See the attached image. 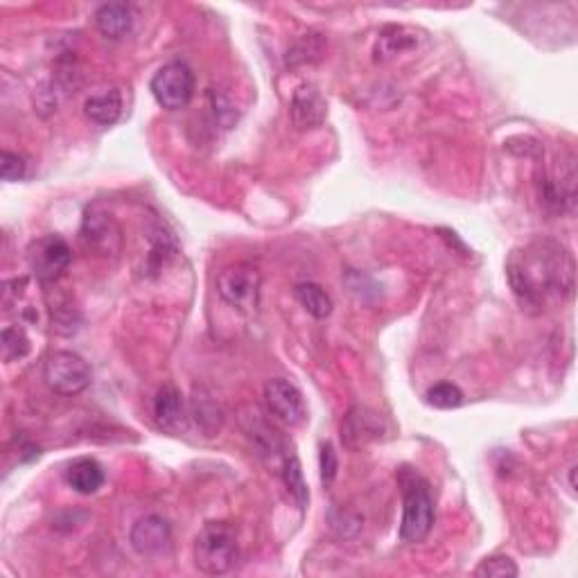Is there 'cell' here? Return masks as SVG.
<instances>
[{
	"label": "cell",
	"mask_w": 578,
	"mask_h": 578,
	"mask_svg": "<svg viewBox=\"0 0 578 578\" xmlns=\"http://www.w3.org/2000/svg\"><path fill=\"white\" fill-rule=\"evenodd\" d=\"M506 274L522 310L542 312L551 299L563 301L574 292V260L549 240L513 251Z\"/></svg>",
	"instance_id": "1"
},
{
	"label": "cell",
	"mask_w": 578,
	"mask_h": 578,
	"mask_svg": "<svg viewBox=\"0 0 578 578\" xmlns=\"http://www.w3.org/2000/svg\"><path fill=\"white\" fill-rule=\"evenodd\" d=\"M402 499H405V509H402L400 522V540L409 545L423 542L429 531L434 527V499L429 493V484L418 475V472L402 470L400 472Z\"/></svg>",
	"instance_id": "2"
},
{
	"label": "cell",
	"mask_w": 578,
	"mask_h": 578,
	"mask_svg": "<svg viewBox=\"0 0 578 578\" xmlns=\"http://www.w3.org/2000/svg\"><path fill=\"white\" fill-rule=\"evenodd\" d=\"M238 538L229 522H208L195 538V565L208 576H222L238 563Z\"/></svg>",
	"instance_id": "3"
},
{
	"label": "cell",
	"mask_w": 578,
	"mask_h": 578,
	"mask_svg": "<svg viewBox=\"0 0 578 578\" xmlns=\"http://www.w3.org/2000/svg\"><path fill=\"white\" fill-rule=\"evenodd\" d=\"M43 380L59 396H77L91 382V369L86 359L70 350H55L43 364Z\"/></svg>",
	"instance_id": "4"
},
{
	"label": "cell",
	"mask_w": 578,
	"mask_h": 578,
	"mask_svg": "<svg viewBox=\"0 0 578 578\" xmlns=\"http://www.w3.org/2000/svg\"><path fill=\"white\" fill-rule=\"evenodd\" d=\"M80 242L89 251V256L93 253V256L109 258L120 253L122 231L104 204H93L86 208L80 229Z\"/></svg>",
	"instance_id": "5"
},
{
	"label": "cell",
	"mask_w": 578,
	"mask_h": 578,
	"mask_svg": "<svg viewBox=\"0 0 578 578\" xmlns=\"http://www.w3.org/2000/svg\"><path fill=\"white\" fill-rule=\"evenodd\" d=\"M260 274L251 265H231L217 276V294L226 305L238 312H256L260 305Z\"/></svg>",
	"instance_id": "6"
},
{
	"label": "cell",
	"mask_w": 578,
	"mask_h": 578,
	"mask_svg": "<svg viewBox=\"0 0 578 578\" xmlns=\"http://www.w3.org/2000/svg\"><path fill=\"white\" fill-rule=\"evenodd\" d=\"M152 95L154 100L168 111H179L188 107V102L195 95V75L188 64L183 61H170L161 66L152 77Z\"/></svg>",
	"instance_id": "7"
},
{
	"label": "cell",
	"mask_w": 578,
	"mask_h": 578,
	"mask_svg": "<svg viewBox=\"0 0 578 578\" xmlns=\"http://www.w3.org/2000/svg\"><path fill=\"white\" fill-rule=\"evenodd\" d=\"M28 262L32 274L41 283H57L73 262V251L59 235H46V238H39L30 244Z\"/></svg>",
	"instance_id": "8"
},
{
	"label": "cell",
	"mask_w": 578,
	"mask_h": 578,
	"mask_svg": "<svg viewBox=\"0 0 578 578\" xmlns=\"http://www.w3.org/2000/svg\"><path fill=\"white\" fill-rule=\"evenodd\" d=\"M265 402H267L269 414L289 427L301 425L305 416H308V409H305L301 391L296 389L292 382H287L283 378L269 380L265 384Z\"/></svg>",
	"instance_id": "9"
},
{
	"label": "cell",
	"mask_w": 578,
	"mask_h": 578,
	"mask_svg": "<svg viewBox=\"0 0 578 578\" xmlns=\"http://www.w3.org/2000/svg\"><path fill=\"white\" fill-rule=\"evenodd\" d=\"M384 434H387V425H384L382 416L366 407H353L341 423V441L348 450L355 452L373 441H380Z\"/></svg>",
	"instance_id": "10"
},
{
	"label": "cell",
	"mask_w": 578,
	"mask_h": 578,
	"mask_svg": "<svg viewBox=\"0 0 578 578\" xmlns=\"http://www.w3.org/2000/svg\"><path fill=\"white\" fill-rule=\"evenodd\" d=\"M131 547L136 549V554L145 558H156L165 554L172 545V529L168 520H163L161 515H145L140 518L129 533Z\"/></svg>",
	"instance_id": "11"
},
{
	"label": "cell",
	"mask_w": 578,
	"mask_h": 578,
	"mask_svg": "<svg viewBox=\"0 0 578 578\" xmlns=\"http://www.w3.org/2000/svg\"><path fill=\"white\" fill-rule=\"evenodd\" d=\"M247 411L249 414L242 416V427L251 439L253 448H256L262 457H271V459L280 457V461H283L289 448H287V443L283 441V436H280L278 429L271 427L267 420L262 418V414L256 407H249Z\"/></svg>",
	"instance_id": "12"
},
{
	"label": "cell",
	"mask_w": 578,
	"mask_h": 578,
	"mask_svg": "<svg viewBox=\"0 0 578 578\" xmlns=\"http://www.w3.org/2000/svg\"><path fill=\"white\" fill-rule=\"evenodd\" d=\"M289 113H292V122L296 125V129H314L326 120L328 107L323 95L314 89L312 84H303L292 95Z\"/></svg>",
	"instance_id": "13"
},
{
	"label": "cell",
	"mask_w": 578,
	"mask_h": 578,
	"mask_svg": "<svg viewBox=\"0 0 578 578\" xmlns=\"http://www.w3.org/2000/svg\"><path fill=\"white\" fill-rule=\"evenodd\" d=\"M154 418L156 425L165 432H181L188 423V411L183 405L181 391L174 384H163L154 398Z\"/></svg>",
	"instance_id": "14"
},
{
	"label": "cell",
	"mask_w": 578,
	"mask_h": 578,
	"mask_svg": "<svg viewBox=\"0 0 578 578\" xmlns=\"http://www.w3.org/2000/svg\"><path fill=\"white\" fill-rule=\"evenodd\" d=\"M190 416L206 439H213L224 427V411L220 402L213 398V393L206 389H195L190 398Z\"/></svg>",
	"instance_id": "15"
},
{
	"label": "cell",
	"mask_w": 578,
	"mask_h": 578,
	"mask_svg": "<svg viewBox=\"0 0 578 578\" xmlns=\"http://www.w3.org/2000/svg\"><path fill=\"white\" fill-rule=\"evenodd\" d=\"M418 46V34L416 30L407 28V25H389L380 32L378 41H375V61H391L405 52L414 50Z\"/></svg>",
	"instance_id": "16"
},
{
	"label": "cell",
	"mask_w": 578,
	"mask_h": 578,
	"mask_svg": "<svg viewBox=\"0 0 578 578\" xmlns=\"http://www.w3.org/2000/svg\"><path fill=\"white\" fill-rule=\"evenodd\" d=\"M95 25L107 39L118 41L122 37H127L134 28V12L125 3H109L102 5L98 12H95Z\"/></svg>",
	"instance_id": "17"
},
{
	"label": "cell",
	"mask_w": 578,
	"mask_h": 578,
	"mask_svg": "<svg viewBox=\"0 0 578 578\" xmlns=\"http://www.w3.org/2000/svg\"><path fill=\"white\" fill-rule=\"evenodd\" d=\"M68 486L80 495H93L98 493L104 484V470L95 459L82 457L70 463L66 470Z\"/></svg>",
	"instance_id": "18"
},
{
	"label": "cell",
	"mask_w": 578,
	"mask_h": 578,
	"mask_svg": "<svg viewBox=\"0 0 578 578\" xmlns=\"http://www.w3.org/2000/svg\"><path fill=\"white\" fill-rule=\"evenodd\" d=\"M84 113L86 118L95 122V125L102 127L116 125L122 116V95L118 91H104L98 95H91V98L84 102Z\"/></svg>",
	"instance_id": "19"
},
{
	"label": "cell",
	"mask_w": 578,
	"mask_h": 578,
	"mask_svg": "<svg viewBox=\"0 0 578 578\" xmlns=\"http://www.w3.org/2000/svg\"><path fill=\"white\" fill-rule=\"evenodd\" d=\"M280 472H283V481L289 490V495L294 497V502L299 504V509H305L310 502V490L303 479L301 461L292 450H289L283 457V461H280Z\"/></svg>",
	"instance_id": "20"
},
{
	"label": "cell",
	"mask_w": 578,
	"mask_h": 578,
	"mask_svg": "<svg viewBox=\"0 0 578 578\" xmlns=\"http://www.w3.org/2000/svg\"><path fill=\"white\" fill-rule=\"evenodd\" d=\"M296 299L305 308V312L312 314L314 319H328L332 314V299L330 294L317 283H301L296 285Z\"/></svg>",
	"instance_id": "21"
},
{
	"label": "cell",
	"mask_w": 578,
	"mask_h": 578,
	"mask_svg": "<svg viewBox=\"0 0 578 578\" xmlns=\"http://www.w3.org/2000/svg\"><path fill=\"white\" fill-rule=\"evenodd\" d=\"M0 350H3L5 362H19V359L28 357L30 339L25 335V330L19 326L5 328L3 337H0Z\"/></svg>",
	"instance_id": "22"
},
{
	"label": "cell",
	"mask_w": 578,
	"mask_h": 578,
	"mask_svg": "<svg viewBox=\"0 0 578 578\" xmlns=\"http://www.w3.org/2000/svg\"><path fill=\"white\" fill-rule=\"evenodd\" d=\"M427 405L436 409H457L463 405V391L452 382H439L427 391Z\"/></svg>",
	"instance_id": "23"
},
{
	"label": "cell",
	"mask_w": 578,
	"mask_h": 578,
	"mask_svg": "<svg viewBox=\"0 0 578 578\" xmlns=\"http://www.w3.org/2000/svg\"><path fill=\"white\" fill-rule=\"evenodd\" d=\"M475 574L484 578H513L520 574V569L509 556H493V558L481 560V565L475 569Z\"/></svg>",
	"instance_id": "24"
},
{
	"label": "cell",
	"mask_w": 578,
	"mask_h": 578,
	"mask_svg": "<svg viewBox=\"0 0 578 578\" xmlns=\"http://www.w3.org/2000/svg\"><path fill=\"white\" fill-rule=\"evenodd\" d=\"M323 52V41L317 37V34H310L305 37L301 43L287 52V66H299V64H308L312 59H319Z\"/></svg>",
	"instance_id": "25"
},
{
	"label": "cell",
	"mask_w": 578,
	"mask_h": 578,
	"mask_svg": "<svg viewBox=\"0 0 578 578\" xmlns=\"http://www.w3.org/2000/svg\"><path fill=\"white\" fill-rule=\"evenodd\" d=\"M25 172H28V163L23 161V156L7 150L0 154V174H3L5 181H21Z\"/></svg>",
	"instance_id": "26"
},
{
	"label": "cell",
	"mask_w": 578,
	"mask_h": 578,
	"mask_svg": "<svg viewBox=\"0 0 578 578\" xmlns=\"http://www.w3.org/2000/svg\"><path fill=\"white\" fill-rule=\"evenodd\" d=\"M337 468H339V463H337L335 448H332L330 443L321 445V481H323V484L330 486L332 481H335Z\"/></svg>",
	"instance_id": "27"
},
{
	"label": "cell",
	"mask_w": 578,
	"mask_h": 578,
	"mask_svg": "<svg viewBox=\"0 0 578 578\" xmlns=\"http://www.w3.org/2000/svg\"><path fill=\"white\" fill-rule=\"evenodd\" d=\"M574 475H576V466L569 468V486H572V490H576V479H574Z\"/></svg>",
	"instance_id": "28"
}]
</instances>
